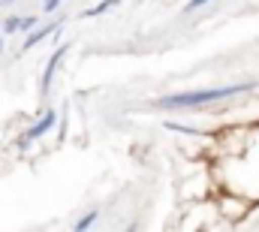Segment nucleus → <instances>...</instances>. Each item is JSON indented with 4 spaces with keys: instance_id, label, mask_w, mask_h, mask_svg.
Instances as JSON below:
<instances>
[{
    "instance_id": "f257e3e1",
    "label": "nucleus",
    "mask_w": 259,
    "mask_h": 232,
    "mask_svg": "<svg viewBox=\"0 0 259 232\" xmlns=\"http://www.w3.org/2000/svg\"><path fill=\"white\" fill-rule=\"evenodd\" d=\"M256 91L253 82H238V85H226V88H208V91H184V94H166L154 100V109H202L238 94H250Z\"/></svg>"
},
{
    "instance_id": "f03ea898",
    "label": "nucleus",
    "mask_w": 259,
    "mask_h": 232,
    "mask_svg": "<svg viewBox=\"0 0 259 232\" xmlns=\"http://www.w3.org/2000/svg\"><path fill=\"white\" fill-rule=\"evenodd\" d=\"M253 199H247L244 193H235V190H220L217 196H214V208H217V214L226 220V223H238V220H244L250 211H253Z\"/></svg>"
},
{
    "instance_id": "7ed1b4c3",
    "label": "nucleus",
    "mask_w": 259,
    "mask_h": 232,
    "mask_svg": "<svg viewBox=\"0 0 259 232\" xmlns=\"http://www.w3.org/2000/svg\"><path fill=\"white\" fill-rule=\"evenodd\" d=\"M55 124H58V112H55V109L42 112V115L36 118L30 127H27V133H24V139H21V142H33V139H42V136H46V133L55 127Z\"/></svg>"
},
{
    "instance_id": "20e7f679",
    "label": "nucleus",
    "mask_w": 259,
    "mask_h": 232,
    "mask_svg": "<svg viewBox=\"0 0 259 232\" xmlns=\"http://www.w3.org/2000/svg\"><path fill=\"white\" fill-rule=\"evenodd\" d=\"M69 55V46H58L55 52H52V58L46 63V69H42V94H49L52 91V82H55V72H58V66H61V60Z\"/></svg>"
},
{
    "instance_id": "39448f33",
    "label": "nucleus",
    "mask_w": 259,
    "mask_h": 232,
    "mask_svg": "<svg viewBox=\"0 0 259 232\" xmlns=\"http://www.w3.org/2000/svg\"><path fill=\"white\" fill-rule=\"evenodd\" d=\"M61 24L58 21H52V24H36L33 30H27V40H24V46H21V52H30V49H36L42 40H49L55 30H58Z\"/></svg>"
},
{
    "instance_id": "423d86ee",
    "label": "nucleus",
    "mask_w": 259,
    "mask_h": 232,
    "mask_svg": "<svg viewBox=\"0 0 259 232\" xmlns=\"http://www.w3.org/2000/svg\"><path fill=\"white\" fill-rule=\"evenodd\" d=\"M124 0H100L97 6H91L88 12H84V18H97V15H103V12H109V9H115V6H121Z\"/></svg>"
},
{
    "instance_id": "0eeeda50",
    "label": "nucleus",
    "mask_w": 259,
    "mask_h": 232,
    "mask_svg": "<svg viewBox=\"0 0 259 232\" xmlns=\"http://www.w3.org/2000/svg\"><path fill=\"white\" fill-rule=\"evenodd\" d=\"M97 220H100V211H97V208H94V211H88V214H84V217H78V220H75V226H72V229H75V232H81V229H91V226H94V223H97Z\"/></svg>"
},
{
    "instance_id": "6e6552de",
    "label": "nucleus",
    "mask_w": 259,
    "mask_h": 232,
    "mask_svg": "<svg viewBox=\"0 0 259 232\" xmlns=\"http://www.w3.org/2000/svg\"><path fill=\"white\" fill-rule=\"evenodd\" d=\"M36 24H39L36 15H18V33H27V30H33Z\"/></svg>"
},
{
    "instance_id": "1a4fd4ad",
    "label": "nucleus",
    "mask_w": 259,
    "mask_h": 232,
    "mask_svg": "<svg viewBox=\"0 0 259 232\" xmlns=\"http://www.w3.org/2000/svg\"><path fill=\"white\" fill-rule=\"evenodd\" d=\"M0 30L9 36V33H18V15H9V18H3L0 21Z\"/></svg>"
},
{
    "instance_id": "9d476101",
    "label": "nucleus",
    "mask_w": 259,
    "mask_h": 232,
    "mask_svg": "<svg viewBox=\"0 0 259 232\" xmlns=\"http://www.w3.org/2000/svg\"><path fill=\"white\" fill-rule=\"evenodd\" d=\"M208 3H211V0H187L184 9H187V12H196V9H202V6H208Z\"/></svg>"
},
{
    "instance_id": "9b49d317",
    "label": "nucleus",
    "mask_w": 259,
    "mask_h": 232,
    "mask_svg": "<svg viewBox=\"0 0 259 232\" xmlns=\"http://www.w3.org/2000/svg\"><path fill=\"white\" fill-rule=\"evenodd\" d=\"M64 0H42V12H58Z\"/></svg>"
},
{
    "instance_id": "f8f14e48",
    "label": "nucleus",
    "mask_w": 259,
    "mask_h": 232,
    "mask_svg": "<svg viewBox=\"0 0 259 232\" xmlns=\"http://www.w3.org/2000/svg\"><path fill=\"white\" fill-rule=\"evenodd\" d=\"M0 3H3V6H12V3H15V0H0Z\"/></svg>"
},
{
    "instance_id": "ddd939ff",
    "label": "nucleus",
    "mask_w": 259,
    "mask_h": 232,
    "mask_svg": "<svg viewBox=\"0 0 259 232\" xmlns=\"http://www.w3.org/2000/svg\"><path fill=\"white\" fill-rule=\"evenodd\" d=\"M0 49H3V40H0Z\"/></svg>"
}]
</instances>
